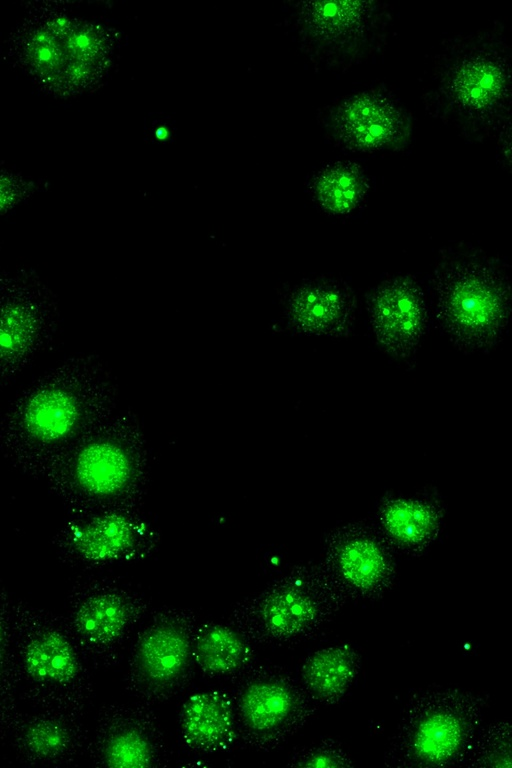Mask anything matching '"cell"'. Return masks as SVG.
Here are the masks:
<instances>
[{"mask_svg":"<svg viewBox=\"0 0 512 768\" xmlns=\"http://www.w3.org/2000/svg\"><path fill=\"white\" fill-rule=\"evenodd\" d=\"M114 393L110 374L97 355L71 357L17 399L11 423L34 446L55 447L109 408Z\"/></svg>","mask_w":512,"mask_h":768,"instance_id":"6da1fadb","label":"cell"},{"mask_svg":"<svg viewBox=\"0 0 512 768\" xmlns=\"http://www.w3.org/2000/svg\"><path fill=\"white\" fill-rule=\"evenodd\" d=\"M349 597L329 568L303 566L240 602L230 620L250 641L293 644L331 621Z\"/></svg>","mask_w":512,"mask_h":768,"instance_id":"7a4b0ae2","label":"cell"},{"mask_svg":"<svg viewBox=\"0 0 512 768\" xmlns=\"http://www.w3.org/2000/svg\"><path fill=\"white\" fill-rule=\"evenodd\" d=\"M486 702L460 688L428 689L407 703L391 759L400 767L462 765L481 729Z\"/></svg>","mask_w":512,"mask_h":768,"instance_id":"3957f363","label":"cell"},{"mask_svg":"<svg viewBox=\"0 0 512 768\" xmlns=\"http://www.w3.org/2000/svg\"><path fill=\"white\" fill-rule=\"evenodd\" d=\"M437 320L461 350L484 351L502 335L512 310V290L503 273L477 259L443 263L434 276Z\"/></svg>","mask_w":512,"mask_h":768,"instance_id":"277c9868","label":"cell"},{"mask_svg":"<svg viewBox=\"0 0 512 768\" xmlns=\"http://www.w3.org/2000/svg\"><path fill=\"white\" fill-rule=\"evenodd\" d=\"M1 368L9 380L54 337L59 306L54 292L30 267L2 271Z\"/></svg>","mask_w":512,"mask_h":768,"instance_id":"5b68a950","label":"cell"},{"mask_svg":"<svg viewBox=\"0 0 512 768\" xmlns=\"http://www.w3.org/2000/svg\"><path fill=\"white\" fill-rule=\"evenodd\" d=\"M314 699L286 673L255 671L241 686L236 710L248 743L271 749L299 730L312 715Z\"/></svg>","mask_w":512,"mask_h":768,"instance_id":"8992f818","label":"cell"},{"mask_svg":"<svg viewBox=\"0 0 512 768\" xmlns=\"http://www.w3.org/2000/svg\"><path fill=\"white\" fill-rule=\"evenodd\" d=\"M302 42L320 57L341 61L360 56L383 30L380 8L371 2H305L296 9Z\"/></svg>","mask_w":512,"mask_h":768,"instance_id":"52a82bcc","label":"cell"},{"mask_svg":"<svg viewBox=\"0 0 512 768\" xmlns=\"http://www.w3.org/2000/svg\"><path fill=\"white\" fill-rule=\"evenodd\" d=\"M328 120L336 140L355 151L393 149L408 136L409 124L403 110L391 96L379 90L346 97L334 106Z\"/></svg>","mask_w":512,"mask_h":768,"instance_id":"ba28073f","label":"cell"},{"mask_svg":"<svg viewBox=\"0 0 512 768\" xmlns=\"http://www.w3.org/2000/svg\"><path fill=\"white\" fill-rule=\"evenodd\" d=\"M375 338L389 355L406 359L425 334L428 311L420 285L409 276L384 280L367 296Z\"/></svg>","mask_w":512,"mask_h":768,"instance_id":"9c48e42d","label":"cell"},{"mask_svg":"<svg viewBox=\"0 0 512 768\" xmlns=\"http://www.w3.org/2000/svg\"><path fill=\"white\" fill-rule=\"evenodd\" d=\"M19 633L16 663L32 688L48 691V696H65L64 693L80 688V656L62 629L36 618Z\"/></svg>","mask_w":512,"mask_h":768,"instance_id":"30bf717a","label":"cell"},{"mask_svg":"<svg viewBox=\"0 0 512 768\" xmlns=\"http://www.w3.org/2000/svg\"><path fill=\"white\" fill-rule=\"evenodd\" d=\"M194 633L191 621L182 615L158 617L135 646L132 672L136 683L156 694L175 686L193 658Z\"/></svg>","mask_w":512,"mask_h":768,"instance_id":"8fae6325","label":"cell"},{"mask_svg":"<svg viewBox=\"0 0 512 768\" xmlns=\"http://www.w3.org/2000/svg\"><path fill=\"white\" fill-rule=\"evenodd\" d=\"M66 480L81 496L108 500L123 495L136 480V450L114 435H99L72 453Z\"/></svg>","mask_w":512,"mask_h":768,"instance_id":"7c38bea8","label":"cell"},{"mask_svg":"<svg viewBox=\"0 0 512 768\" xmlns=\"http://www.w3.org/2000/svg\"><path fill=\"white\" fill-rule=\"evenodd\" d=\"M284 311L289 327L298 333L342 337L352 326L355 297L342 281L310 279L287 293Z\"/></svg>","mask_w":512,"mask_h":768,"instance_id":"4fadbf2b","label":"cell"},{"mask_svg":"<svg viewBox=\"0 0 512 768\" xmlns=\"http://www.w3.org/2000/svg\"><path fill=\"white\" fill-rule=\"evenodd\" d=\"M140 611L139 601L128 592L116 587H97L74 601L71 625L86 649L109 652L120 645Z\"/></svg>","mask_w":512,"mask_h":768,"instance_id":"5bb4252c","label":"cell"},{"mask_svg":"<svg viewBox=\"0 0 512 768\" xmlns=\"http://www.w3.org/2000/svg\"><path fill=\"white\" fill-rule=\"evenodd\" d=\"M329 569L350 597H379L390 586L395 566L389 551L374 537L346 532L328 547Z\"/></svg>","mask_w":512,"mask_h":768,"instance_id":"9a60e30c","label":"cell"},{"mask_svg":"<svg viewBox=\"0 0 512 768\" xmlns=\"http://www.w3.org/2000/svg\"><path fill=\"white\" fill-rule=\"evenodd\" d=\"M144 543V526L131 517L107 513L72 528L68 544L88 562H107L134 555Z\"/></svg>","mask_w":512,"mask_h":768,"instance_id":"2e32d148","label":"cell"},{"mask_svg":"<svg viewBox=\"0 0 512 768\" xmlns=\"http://www.w3.org/2000/svg\"><path fill=\"white\" fill-rule=\"evenodd\" d=\"M182 733L188 746L203 752L226 749L235 738L233 703L221 691L190 697L183 707Z\"/></svg>","mask_w":512,"mask_h":768,"instance_id":"e0dca14e","label":"cell"},{"mask_svg":"<svg viewBox=\"0 0 512 768\" xmlns=\"http://www.w3.org/2000/svg\"><path fill=\"white\" fill-rule=\"evenodd\" d=\"M381 518L388 536L399 548L417 553L437 538L445 509L437 500L397 498L384 505Z\"/></svg>","mask_w":512,"mask_h":768,"instance_id":"ac0fdd59","label":"cell"},{"mask_svg":"<svg viewBox=\"0 0 512 768\" xmlns=\"http://www.w3.org/2000/svg\"><path fill=\"white\" fill-rule=\"evenodd\" d=\"M360 668V656L348 644L329 646L312 653L303 663L305 689L320 703L338 702L351 687Z\"/></svg>","mask_w":512,"mask_h":768,"instance_id":"d6986e66","label":"cell"},{"mask_svg":"<svg viewBox=\"0 0 512 768\" xmlns=\"http://www.w3.org/2000/svg\"><path fill=\"white\" fill-rule=\"evenodd\" d=\"M193 659L211 676H229L245 669L253 659L250 640L234 626L206 623L195 630Z\"/></svg>","mask_w":512,"mask_h":768,"instance_id":"ffe728a7","label":"cell"},{"mask_svg":"<svg viewBox=\"0 0 512 768\" xmlns=\"http://www.w3.org/2000/svg\"><path fill=\"white\" fill-rule=\"evenodd\" d=\"M369 190L363 169L354 163L339 162L319 170L309 182V191L318 206L332 216H346L357 210Z\"/></svg>","mask_w":512,"mask_h":768,"instance_id":"44dd1931","label":"cell"},{"mask_svg":"<svg viewBox=\"0 0 512 768\" xmlns=\"http://www.w3.org/2000/svg\"><path fill=\"white\" fill-rule=\"evenodd\" d=\"M506 74L501 64L487 57L465 60L454 72L451 92L464 108L484 111L504 95Z\"/></svg>","mask_w":512,"mask_h":768,"instance_id":"7402d4cb","label":"cell"},{"mask_svg":"<svg viewBox=\"0 0 512 768\" xmlns=\"http://www.w3.org/2000/svg\"><path fill=\"white\" fill-rule=\"evenodd\" d=\"M155 753L151 736L133 723L109 730L102 746V758L110 767L151 766Z\"/></svg>","mask_w":512,"mask_h":768,"instance_id":"603a6c76","label":"cell"},{"mask_svg":"<svg viewBox=\"0 0 512 768\" xmlns=\"http://www.w3.org/2000/svg\"><path fill=\"white\" fill-rule=\"evenodd\" d=\"M21 736L24 750L40 760L62 756L72 743V735L65 723L48 717L29 720L24 725Z\"/></svg>","mask_w":512,"mask_h":768,"instance_id":"cb8c5ba5","label":"cell"},{"mask_svg":"<svg viewBox=\"0 0 512 768\" xmlns=\"http://www.w3.org/2000/svg\"><path fill=\"white\" fill-rule=\"evenodd\" d=\"M462 765L512 767V721L481 727Z\"/></svg>","mask_w":512,"mask_h":768,"instance_id":"d4e9b609","label":"cell"},{"mask_svg":"<svg viewBox=\"0 0 512 768\" xmlns=\"http://www.w3.org/2000/svg\"><path fill=\"white\" fill-rule=\"evenodd\" d=\"M350 754L334 740H323L296 754L288 763L292 767H352Z\"/></svg>","mask_w":512,"mask_h":768,"instance_id":"484cf974","label":"cell"},{"mask_svg":"<svg viewBox=\"0 0 512 768\" xmlns=\"http://www.w3.org/2000/svg\"><path fill=\"white\" fill-rule=\"evenodd\" d=\"M512 144V143H511Z\"/></svg>","mask_w":512,"mask_h":768,"instance_id":"4316f807","label":"cell"}]
</instances>
